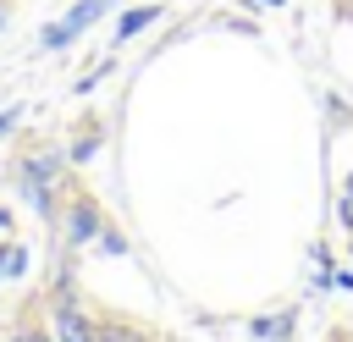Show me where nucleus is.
Segmentation results:
<instances>
[{
	"label": "nucleus",
	"instance_id": "obj_9",
	"mask_svg": "<svg viewBox=\"0 0 353 342\" xmlns=\"http://www.w3.org/2000/svg\"><path fill=\"white\" fill-rule=\"evenodd\" d=\"M99 149V132H88V138H77V149H72V160H88Z\"/></svg>",
	"mask_w": 353,
	"mask_h": 342
},
{
	"label": "nucleus",
	"instance_id": "obj_6",
	"mask_svg": "<svg viewBox=\"0 0 353 342\" xmlns=\"http://www.w3.org/2000/svg\"><path fill=\"white\" fill-rule=\"evenodd\" d=\"M336 226L353 237V199H347V193H336Z\"/></svg>",
	"mask_w": 353,
	"mask_h": 342
},
{
	"label": "nucleus",
	"instance_id": "obj_15",
	"mask_svg": "<svg viewBox=\"0 0 353 342\" xmlns=\"http://www.w3.org/2000/svg\"><path fill=\"white\" fill-rule=\"evenodd\" d=\"M347 265H353V237H347Z\"/></svg>",
	"mask_w": 353,
	"mask_h": 342
},
{
	"label": "nucleus",
	"instance_id": "obj_10",
	"mask_svg": "<svg viewBox=\"0 0 353 342\" xmlns=\"http://www.w3.org/2000/svg\"><path fill=\"white\" fill-rule=\"evenodd\" d=\"M94 342H143V336H132V331H99Z\"/></svg>",
	"mask_w": 353,
	"mask_h": 342
},
{
	"label": "nucleus",
	"instance_id": "obj_2",
	"mask_svg": "<svg viewBox=\"0 0 353 342\" xmlns=\"http://www.w3.org/2000/svg\"><path fill=\"white\" fill-rule=\"evenodd\" d=\"M99 331L83 320V309L72 303V292H61V303H55V342H94Z\"/></svg>",
	"mask_w": 353,
	"mask_h": 342
},
{
	"label": "nucleus",
	"instance_id": "obj_12",
	"mask_svg": "<svg viewBox=\"0 0 353 342\" xmlns=\"http://www.w3.org/2000/svg\"><path fill=\"white\" fill-rule=\"evenodd\" d=\"M336 193H347V199H353V171H347V177H342V188H336Z\"/></svg>",
	"mask_w": 353,
	"mask_h": 342
},
{
	"label": "nucleus",
	"instance_id": "obj_4",
	"mask_svg": "<svg viewBox=\"0 0 353 342\" xmlns=\"http://www.w3.org/2000/svg\"><path fill=\"white\" fill-rule=\"evenodd\" d=\"M66 232H72V243H88V237H99V210H94L88 199H77V204H72V226H66Z\"/></svg>",
	"mask_w": 353,
	"mask_h": 342
},
{
	"label": "nucleus",
	"instance_id": "obj_14",
	"mask_svg": "<svg viewBox=\"0 0 353 342\" xmlns=\"http://www.w3.org/2000/svg\"><path fill=\"white\" fill-rule=\"evenodd\" d=\"M22 342H50V336H39V331H28V336H22Z\"/></svg>",
	"mask_w": 353,
	"mask_h": 342
},
{
	"label": "nucleus",
	"instance_id": "obj_16",
	"mask_svg": "<svg viewBox=\"0 0 353 342\" xmlns=\"http://www.w3.org/2000/svg\"><path fill=\"white\" fill-rule=\"evenodd\" d=\"M0 28H6V6H0Z\"/></svg>",
	"mask_w": 353,
	"mask_h": 342
},
{
	"label": "nucleus",
	"instance_id": "obj_13",
	"mask_svg": "<svg viewBox=\"0 0 353 342\" xmlns=\"http://www.w3.org/2000/svg\"><path fill=\"white\" fill-rule=\"evenodd\" d=\"M254 6H270V11H276V6H287V0H254Z\"/></svg>",
	"mask_w": 353,
	"mask_h": 342
},
{
	"label": "nucleus",
	"instance_id": "obj_7",
	"mask_svg": "<svg viewBox=\"0 0 353 342\" xmlns=\"http://www.w3.org/2000/svg\"><path fill=\"white\" fill-rule=\"evenodd\" d=\"M331 287L336 292H353V265H331Z\"/></svg>",
	"mask_w": 353,
	"mask_h": 342
},
{
	"label": "nucleus",
	"instance_id": "obj_8",
	"mask_svg": "<svg viewBox=\"0 0 353 342\" xmlns=\"http://www.w3.org/2000/svg\"><path fill=\"white\" fill-rule=\"evenodd\" d=\"M99 248H105V254H127V237H121V232H99Z\"/></svg>",
	"mask_w": 353,
	"mask_h": 342
},
{
	"label": "nucleus",
	"instance_id": "obj_3",
	"mask_svg": "<svg viewBox=\"0 0 353 342\" xmlns=\"http://www.w3.org/2000/svg\"><path fill=\"white\" fill-rule=\"evenodd\" d=\"M298 331V309H276V314H259L254 320V336L259 342H287Z\"/></svg>",
	"mask_w": 353,
	"mask_h": 342
},
{
	"label": "nucleus",
	"instance_id": "obj_5",
	"mask_svg": "<svg viewBox=\"0 0 353 342\" xmlns=\"http://www.w3.org/2000/svg\"><path fill=\"white\" fill-rule=\"evenodd\" d=\"M149 22H160V6H132V11H121V22H116V39H138Z\"/></svg>",
	"mask_w": 353,
	"mask_h": 342
},
{
	"label": "nucleus",
	"instance_id": "obj_11",
	"mask_svg": "<svg viewBox=\"0 0 353 342\" xmlns=\"http://www.w3.org/2000/svg\"><path fill=\"white\" fill-rule=\"evenodd\" d=\"M17 127V110H0V132H11Z\"/></svg>",
	"mask_w": 353,
	"mask_h": 342
},
{
	"label": "nucleus",
	"instance_id": "obj_1",
	"mask_svg": "<svg viewBox=\"0 0 353 342\" xmlns=\"http://www.w3.org/2000/svg\"><path fill=\"white\" fill-rule=\"evenodd\" d=\"M105 11H110V0H77V6H72L61 22H50V28H44V50H61V44H72V39H77L83 28H94Z\"/></svg>",
	"mask_w": 353,
	"mask_h": 342
}]
</instances>
